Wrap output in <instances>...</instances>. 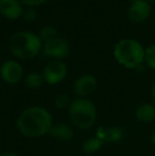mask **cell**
Returning <instances> with one entry per match:
<instances>
[{
    "label": "cell",
    "instance_id": "obj_10",
    "mask_svg": "<svg viewBox=\"0 0 155 156\" xmlns=\"http://www.w3.org/2000/svg\"><path fill=\"white\" fill-rule=\"evenodd\" d=\"M23 9L20 0H0V14L9 20L23 16Z\"/></svg>",
    "mask_w": 155,
    "mask_h": 156
},
{
    "label": "cell",
    "instance_id": "obj_7",
    "mask_svg": "<svg viewBox=\"0 0 155 156\" xmlns=\"http://www.w3.org/2000/svg\"><path fill=\"white\" fill-rule=\"evenodd\" d=\"M23 68L16 61H6L0 67V76L8 84H17L23 79Z\"/></svg>",
    "mask_w": 155,
    "mask_h": 156
},
{
    "label": "cell",
    "instance_id": "obj_21",
    "mask_svg": "<svg viewBox=\"0 0 155 156\" xmlns=\"http://www.w3.org/2000/svg\"><path fill=\"white\" fill-rule=\"evenodd\" d=\"M151 98H152V101H153V104L155 105V81L152 84V87H151Z\"/></svg>",
    "mask_w": 155,
    "mask_h": 156
},
{
    "label": "cell",
    "instance_id": "obj_6",
    "mask_svg": "<svg viewBox=\"0 0 155 156\" xmlns=\"http://www.w3.org/2000/svg\"><path fill=\"white\" fill-rule=\"evenodd\" d=\"M67 76V66L62 61L54 60L45 67L43 78L47 84L55 85L61 83Z\"/></svg>",
    "mask_w": 155,
    "mask_h": 156
},
{
    "label": "cell",
    "instance_id": "obj_8",
    "mask_svg": "<svg viewBox=\"0 0 155 156\" xmlns=\"http://www.w3.org/2000/svg\"><path fill=\"white\" fill-rule=\"evenodd\" d=\"M152 6L147 0H134L129 8V18L133 23H140L146 21L151 15Z\"/></svg>",
    "mask_w": 155,
    "mask_h": 156
},
{
    "label": "cell",
    "instance_id": "obj_1",
    "mask_svg": "<svg viewBox=\"0 0 155 156\" xmlns=\"http://www.w3.org/2000/svg\"><path fill=\"white\" fill-rule=\"evenodd\" d=\"M16 124L20 134L30 138L49 134L53 125L51 114L41 106H32L25 109L19 115Z\"/></svg>",
    "mask_w": 155,
    "mask_h": 156
},
{
    "label": "cell",
    "instance_id": "obj_22",
    "mask_svg": "<svg viewBox=\"0 0 155 156\" xmlns=\"http://www.w3.org/2000/svg\"><path fill=\"white\" fill-rule=\"evenodd\" d=\"M0 156H19V155L16 154V153H14V152H5V153L0 154Z\"/></svg>",
    "mask_w": 155,
    "mask_h": 156
},
{
    "label": "cell",
    "instance_id": "obj_9",
    "mask_svg": "<svg viewBox=\"0 0 155 156\" xmlns=\"http://www.w3.org/2000/svg\"><path fill=\"white\" fill-rule=\"evenodd\" d=\"M97 89V80L90 74H83L79 76L73 83V93L80 98H85L93 94Z\"/></svg>",
    "mask_w": 155,
    "mask_h": 156
},
{
    "label": "cell",
    "instance_id": "obj_24",
    "mask_svg": "<svg viewBox=\"0 0 155 156\" xmlns=\"http://www.w3.org/2000/svg\"><path fill=\"white\" fill-rule=\"evenodd\" d=\"M147 1H149V2H153V1H155V0H147Z\"/></svg>",
    "mask_w": 155,
    "mask_h": 156
},
{
    "label": "cell",
    "instance_id": "obj_17",
    "mask_svg": "<svg viewBox=\"0 0 155 156\" xmlns=\"http://www.w3.org/2000/svg\"><path fill=\"white\" fill-rule=\"evenodd\" d=\"M145 63L150 69L155 70V44L148 46L145 49Z\"/></svg>",
    "mask_w": 155,
    "mask_h": 156
},
{
    "label": "cell",
    "instance_id": "obj_13",
    "mask_svg": "<svg viewBox=\"0 0 155 156\" xmlns=\"http://www.w3.org/2000/svg\"><path fill=\"white\" fill-rule=\"evenodd\" d=\"M103 142H104L103 140L98 137V136L88 138V139L83 142L82 151L84 153H86V154H93V153H96L97 151H99L102 148Z\"/></svg>",
    "mask_w": 155,
    "mask_h": 156
},
{
    "label": "cell",
    "instance_id": "obj_3",
    "mask_svg": "<svg viewBox=\"0 0 155 156\" xmlns=\"http://www.w3.org/2000/svg\"><path fill=\"white\" fill-rule=\"evenodd\" d=\"M9 49L13 55L20 60H31L41 51V41L37 35L31 32H17L11 36Z\"/></svg>",
    "mask_w": 155,
    "mask_h": 156
},
{
    "label": "cell",
    "instance_id": "obj_4",
    "mask_svg": "<svg viewBox=\"0 0 155 156\" xmlns=\"http://www.w3.org/2000/svg\"><path fill=\"white\" fill-rule=\"evenodd\" d=\"M69 115L73 125L80 129H90L95 125L97 120L95 104L85 98H79L71 101Z\"/></svg>",
    "mask_w": 155,
    "mask_h": 156
},
{
    "label": "cell",
    "instance_id": "obj_12",
    "mask_svg": "<svg viewBox=\"0 0 155 156\" xmlns=\"http://www.w3.org/2000/svg\"><path fill=\"white\" fill-rule=\"evenodd\" d=\"M135 117L138 121L143 123H151L155 121V105L153 103H143L137 106Z\"/></svg>",
    "mask_w": 155,
    "mask_h": 156
},
{
    "label": "cell",
    "instance_id": "obj_14",
    "mask_svg": "<svg viewBox=\"0 0 155 156\" xmlns=\"http://www.w3.org/2000/svg\"><path fill=\"white\" fill-rule=\"evenodd\" d=\"M123 136V131L120 127H110V129H105L104 132H102L101 136H98L99 138H101L102 140H108V141H118L120 140Z\"/></svg>",
    "mask_w": 155,
    "mask_h": 156
},
{
    "label": "cell",
    "instance_id": "obj_16",
    "mask_svg": "<svg viewBox=\"0 0 155 156\" xmlns=\"http://www.w3.org/2000/svg\"><path fill=\"white\" fill-rule=\"evenodd\" d=\"M38 38L41 39V43H46V41H49L51 39L55 38L56 36V29L53 26H45L43 27L38 32Z\"/></svg>",
    "mask_w": 155,
    "mask_h": 156
},
{
    "label": "cell",
    "instance_id": "obj_23",
    "mask_svg": "<svg viewBox=\"0 0 155 156\" xmlns=\"http://www.w3.org/2000/svg\"><path fill=\"white\" fill-rule=\"evenodd\" d=\"M151 142L153 144H155V131L153 132V134H152V136H151Z\"/></svg>",
    "mask_w": 155,
    "mask_h": 156
},
{
    "label": "cell",
    "instance_id": "obj_19",
    "mask_svg": "<svg viewBox=\"0 0 155 156\" xmlns=\"http://www.w3.org/2000/svg\"><path fill=\"white\" fill-rule=\"evenodd\" d=\"M21 17L27 21H33L36 19L37 15H36L35 10H33L32 8H28V9H26V10H23V16Z\"/></svg>",
    "mask_w": 155,
    "mask_h": 156
},
{
    "label": "cell",
    "instance_id": "obj_5",
    "mask_svg": "<svg viewBox=\"0 0 155 156\" xmlns=\"http://www.w3.org/2000/svg\"><path fill=\"white\" fill-rule=\"evenodd\" d=\"M69 50L70 47L68 41L62 37H55L51 41H46L43 46V52L46 56L58 61L66 58L69 54Z\"/></svg>",
    "mask_w": 155,
    "mask_h": 156
},
{
    "label": "cell",
    "instance_id": "obj_25",
    "mask_svg": "<svg viewBox=\"0 0 155 156\" xmlns=\"http://www.w3.org/2000/svg\"><path fill=\"white\" fill-rule=\"evenodd\" d=\"M154 23H155V13H154Z\"/></svg>",
    "mask_w": 155,
    "mask_h": 156
},
{
    "label": "cell",
    "instance_id": "obj_2",
    "mask_svg": "<svg viewBox=\"0 0 155 156\" xmlns=\"http://www.w3.org/2000/svg\"><path fill=\"white\" fill-rule=\"evenodd\" d=\"M114 58L128 69H136L145 62V48L133 38H123L115 45Z\"/></svg>",
    "mask_w": 155,
    "mask_h": 156
},
{
    "label": "cell",
    "instance_id": "obj_15",
    "mask_svg": "<svg viewBox=\"0 0 155 156\" xmlns=\"http://www.w3.org/2000/svg\"><path fill=\"white\" fill-rule=\"evenodd\" d=\"M44 78L38 72H30L26 78V84L29 88L37 89L43 85Z\"/></svg>",
    "mask_w": 155,
    "mask_h": 156
},
{
    "label": "cell",
    "instance_id": "obj_11",
    "mask_svg": "<svg viewBox=\"0 0 155 156\" xmlns=\"http://www.w3.org/2000/svg\"><path fill=\"white\" fill-rule=\"evenodd\" d=\"M49 135L58 141H70L75 136V132H73L72 127L69 125L60 123L52 125Z\"/></svg>",
    "mask_w": 155,
    "mask_h": 156
},
{
    "label": "cell",
    "instance_id": "obj_18",
    "mask_svg": "<svg viewBox=\"0 0 155 156\" xmlns=\"http://www.w3.org/2000/svg\"><path fill=\"white\" fill-rule=\"evenodd\" d=\"M71 102H70V99H69L68 96L66 94H58L54 98V106L56 108H60V109H65L69 106H70Z\"/></svg>",
    "mask_w": 155,
    "mask_h": 156
},
{
    "label": "cell",
    "instance_id": "obj_20",
    "mask_svg": "<svg viewBox=\"0 0 155 156\" xmlns=\"http://www.w3.org/2000/svg\"><path fill=\"white\" fill-rule=\"evenodd\" d=\"M48 0H20V2L25 5L29 6V8H33V6H37L41 4L45 3Z\"/></svg>",
    "mask_w": 155,
    "mask_h": 156
}]
</instances>
